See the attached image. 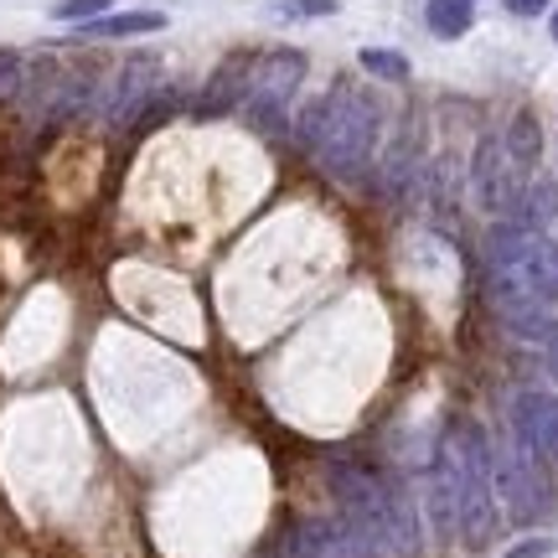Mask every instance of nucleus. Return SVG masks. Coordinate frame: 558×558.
Instances as JSON below:
<instances>
[{
  "label": "nucleus",
  "mask_w": 558,
  "mask_h": 558,
  "mask_svg": "<svg viewBox=\"0 0 558 558\" xmlns=\"http://www.w3.org/2000/svg\"><path fill=\"white\" fill-rule=\"evenodd\" d=\"M460 439V522L465 548H486L497 533V492H492V439L476 418H456Z\"/></svg>",
  "instance_id": "obj_1"
},
{
  "label": "nucleus",
  "mask_w": 558,
  "mask_h": 558,
  "mask_svg": "<svg viewBox=\"0 0 558 558\" xmlns=\"http://www.w3.org/2000/svg\"><path fill=\"white\" fill-rule=\"evenodd\" d=\"M378 99L373 94H362V88H352L347 94V104L337 109V120H331V130L320 135V145L311 150V156L326 166V177L337 181H357L373 171V156H378Z\"/></svg>",
  "instance_id": "obj_2"
},
{
  "label": "nucleus",
  "mask_w": 558,
  "mask_h": 558,
  "mask_svg": "<svg viewBox=\"0 0 558 558\" xmlns=\"http://www.w3.org/2000/svg\"><path fill=\"white\" fill-rule=\"evenodd\" d=\"M492 492L507 507L512 522H538L554 507V481H548V460L527 450L518 435L492 439Z\"/></svg>",
  "instance_id": "obj_3"
},
{
  "label": "nucleus",
  "mask_w": 558,
  "mask_h": 558,
  "mask_svg": "<svg viewBox=\"0 0 558 558\" xmlns=\"http://www.w3.org/2000/svg\"><path fill=\"white\" fill-rule=\"evenodd\" d=\"M305 83V52L295 47H275V52H259L254 58V73H248V94H243V114L259 135H279L284 130V109L295 99V88Z\"/></svg>",
  "instance_id": "obj_4"
},
{
  "label": "nucleus",
  "mask_w": 558,
  "mask_h": 558,
  "mask_svg": "<svg viewBox=\"0 0 558 558\" xmlns=\"http://www.w3.org/2000/svg\"><path fill=\"white\" fill-rule=\"evenodd\" d=\"M522 171L507 160L501 150V135H481L476 145V160H471V192H476V207L492 213V218H507L522 197Z\"/></svg>",
  "instance_id": "obj_5"
},
{
  "label": "nucleus",
  "mask_w": 558,
  "mask_h": 558,
  "mask_svg": "<svg viewBox=\"0 0 558 558\" xmlns=\"http://www.w3.org/2000/svg\"><path fill=\"white\" fill-rule=\"evenodd\" d=\"M160 94V62L156 58H130L120 68V78L109 88V99H104V120L114 124V130H130L140 124L145 114V104Z\"/></svg>",
  "instance_id": "obj_6"
},
{
  "label": "nucleus",
  "mask_w": 558,
  "mask_h": 558,
  "mask_svg": "<svg viewBox=\"0 0 558 558\" xmlns=\"http://www.w3.org/2000/svg\"><path fill=\"white\" fill-rule=\"evenodd\" d=\"M512 435L527 450H538L543 460H558V399H548V393L512 399Z\"/></svg>",
  "instance_id": "obj_7"
},
{
  "label": "nucleus",
  "mask_w": 558,
  "mask_h": 558,
  "mask_svg": "<svg viewBox=\"0 0 558 558\" xmlns=\"http://www.w3.org/2000/svg\"><path fill=\"white\" fill-rule=\"evenodd\" d=\"M414 177H418V120H409V130L388 145L378 177H373V192L378 197H403L414 186Z\"/></svg>",
  "instance_id": "obj_8"
},
{
  "label": "nucleus",
  "mask_w": 558,
  "mask_h": 558,
  "mask_svg": "<svg viewBox=\"0 0 558 558\" xmlns=\"http://www.w3.org/2000/svg\"><path fill=\"white\" fill-rule=\"evenodd\" d=\"M248 73H254V58H228L213 73V83L202 88L197 99V114H228V109H243V94H248Z\"/></svg>",
  "instance_id": "obj_9"
},
{
  "label": "nucleus",
  "mask_w": 558,
  "mask_h": 558,
  "mask_svg": "<svg viewBox=\"0 0 558 558\" xmlns=\"http://www.w3.org/2000/svg\"><path fill=\"white\" fill-rule=\"evenodd\" d=\"M507 218L518 222V228H527V233H548L554 228V218H558V181L554 177H527L522 181V197H518V207L507 213Z\"/></svg>",
  "instance_id": "obj_10"
},
{
  "label": "nucleus",
  "mask_w": 558,
  "mask_h": 558,
  "mask_svg": "<svg viewBox=\"0 0 558 558\" xmlns=\"http://www.w3.org/2000/svg\"><path fill=\"white\" fill-rule=\"evenodd\" d=\"M501 150H507V160L518 166L522 177H533L538 171V156H543V124L533 109H518L512 114V124H507V135H501Z\"/></svg>",
  "instance_id": "obj_11"
},
{
  "label": "nucleus",
  "mask_w": 558,
  "mask_h": 558,
  "mask_svg": "<svg viewBox=\"0 0 558 558\" xmlns=\"http://www.w3.org/2000/svg\"><path fill=\"white\" fill-rule=\"evenodd\" d=\"M320 527H326V548H331V558H383L378 543H373V533H367L352 512H341V507H337V518L320 522Z\"/></svg>",
  "instance_id": "obj_12"
},
{
  "label": "nucleus",
  "mask_w": 558,
  "mask_h": 558,
  "mask_svg": "<svg viewBox=\"0 0 558 558\" xmlns=\"http://www.w3.org/2000/svg\"><path fill=\"white\" fill-rule=\"evenodd\" d=\"M160 26H166V11H114V16L83 21V37L120 41V37H145V32H160Z\"/></svg>",
  "instance_id": "obj_13"
},
{
  "label": "nucleus",
  "mask_w": 558,
  "mask_h": 558,
  "mask_svg": "<svg viewBox=\"0 0 558 558\" xmlns=\"http://www.w3.org/2000/svg\"><path fill=\"white\" fill-rule=\"evenodd\" d=\"M522 279L533 284V295L543 305H558V243L554 239H533L527 259H522Z\"/></svg>",
  "instance_id": "obj_14"
},
{
  "label": "nucleus",
  "mask_w": 558,
  "mask_h": 558,
  "mask_svg": "<svg viewBox=\"0 0 558 558\" xmlns=\"http://www.w3.org/2000/svg\"><path fill=\"white\" fill-rule=\"evenodd\" d=\"M347 94H352V83H331V88H326V94H320V99L300 114L295 135H300V145H305V150H316V145H320V135H326V130H331V120H337V109L347 104Z\"/></svg>",
  "instance_id": "obj_15"
},
{
  "label": "nucleus",
  "mask_w": 558,
  "mask_h": 558,
  "mask_svg": "<svg viewBox=\"0 0 558 558\" xmlns=\"http://www.w3.org/2000/svg\"><path fill=\"white\" fill-rule=\"evenodd\" d=\"M424 21H429V32H435L439 41H456V37H465V32H471L476 5H471V0H429Z\"/></svg>",
  "instance_id": "obj_16"
},
{
  "label": "nucleus",
  "mask_w": 558,
  "mask_h": 558,
  "mask_svg": "<svg viewBox=\"0 0 558 558\" xmlns=\"http://www.w3.org/2000/svg\"><path fill=\"white\" fill-rule=\"evenodd\" d=\"M279 558H331L326 527L320 522H290L284 538H279Z\"/></svg>",
  "instance_id": "obj_17"
},
{
  "label": "nucleus",
  "mask_w": 558,
  "mask_h": 558,
  "mask_svg": "<svg viewBox=\"0 0 558 558\" xmlns=\"http://www.w3.org/2000/svg\"><path fill=\"white\" fill-rule=\"evenodd\" d=\"M362 68H367L373 78H388V83L409 78V58L393 52V47H367V52H362Z\"/></svg>",
  "instance_id": "obj_18"
},
{
  "label": "nucleus",
  "mask_w": 558,
  "mask_h": 558,
  "mask_svg": "<svg viewBox=\"0 0 558 558\" xmlns=\"http://www.w3.org/2000/svg\"><path fill=\"white\" fill-rule=\"evenodd\" d=\"M109 16V0H58L52 5V21H94Z\"/></svg>",
  "instance_id": "obj_19"
},
{
  "label": "nucleus",
  "mask_w": 558,
  "mask_h": 558,
  "mask_svg": "<svg viewBox=\"0 0 558 558\" xmlns=\"http://www.w3.org/2000/svg\"><path fill=\"white\" fill-rule=\"evenodd\" d=\"M21 83H26V62H21V52H0V99H16Z\"/></svg>",
  "instance_id": "obj_20"
},
{
  "label": "nucleus",
  "mask_w": 558,
  "mask_h": 558,
  "mask_svg": "<svg viewBox=\"0 0 558 558\" xmlns=\"http://www.w3.org/2000/svg\"><path fill=\"white\" fill-rule=\"evenodd\" d=\"M279 16H337V0H275Z\"/></svg>",
  "instance_id": "obj_21"
},
{
  "label": "nucleus",
  "mask_w": 558,
  "mask_h": 558,
  "mask_svg": "<svg viewBox=\"0 0 558 558\" xmlns=\"http://www.w3.org/2000/svg\"><path fill=\"white\" fill-rule=\"evenodd\" d=\"M558 554V538H522V543H512L501 558H554Z\"/></svg>",
  "instance_id": "obj_22"
},
{
  "label": "nucleus",
  "mask_w": 558,
  "mask_h": 558,
  "mask_svg": "<svg viewBox=\"0 0 558 558\" xmlns=\"http://www.w3.org/2000/svg\"><path fill=\"white\" fill-rule=\"evenodd\" d=\"M554 0H507V11L512 16H538V11H548Z\"/></svg>",
  "instance_id": "obj_23"
},
{
  "label": "nucleus",
  "mask_w": 558,
  "mask_h": 558,
  "mask_svg": "<svg viewBox=\"0 0 558 558\" xmlns=\"http://www.w3.org/2000/svg\"><path fill=\"white\" fill-rule=\"evenodd\" d=\"M543 347H548V373H554V378H558V326H554V337L543 341Z\"/></svg>",
  "instance_id": "obj_24"
},
{
  "label": "nucleus",
  "mask_w": 558,
  "mask_h": 558,
  "mask_svg": "<svg viewBox=\"0 0 558 558\" xmlns=\"http://www.w3.org/2000/svg\"><path fill=\"white\" fill-rule=\"evenodd\" d=\"M254 558H279V548H275V554H269V548H264V554H254Z\"/></svg>",
  "instance_id": "obj_25"
},
{
  "label": "nucleus",
  "mask_w": 558,
  "mask_h": 558,
  "mask_svg": "<svg viewBox=\"0 0 558 558\" xmlns=\"http://www.w3.org/2000/svg\"><path fill=\"white\" fill-rule=\"evenodd\" d=\"M554 41H558V11H554Z\"/></svg>",
  "instance_id": "obj_26"
}]
</instances>
